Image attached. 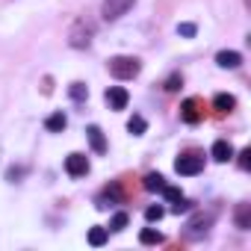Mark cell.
I'll return each mask as SVG.
<instances>
[{
  "instance_id": "1",
  "label": "cell",
  "mask_w": 251,
  "mask_h": 251,
  "mask_svg": "<svg viewBox=\"0 0 251 251\" xmlns=\"http://www.w3.org/2000/svg\"><path fill=\"white\" fill-rule=\"evenodd\" d=\"M106 68H109V74H112L115 80H133V77H139L142 62H139L136 56H112V59L106 62Z\"/></svg>"
},
{
  "instance_id": "7",
  "label": "cell",
  "mask_w": 251,
  "mask_h": 251,
  "mask_svg": "<svg viewBox=\"0 0 251 251\" xmlns=\"http://www.w3.org/2000/svg\"><path fill=\"white\" fill-rule=\"evenodd\" d=\"M127 100H130L127 89H121V86H109V89H106V103H109V109H124V106H127Z\"/></svg>"
},
{
  "instance_id": "20",
  "label": "cell",
  "mask_w": 251,
  "mask_h": 251,
  "mask_svg": "<svg viewBox=\"0 0 251 251\" xmlns=\"http://www.w3.org/2000/svg\"><path fill=\"white\" fill-rule=\"evenodd\" d=\"M127 222H130V216L124 213V210H118V213L109 219V230H124V227H127Z\"/></svg>"
},
{
  "instance_id": "10",
  "label": "cell",
  "mask_w": 251,
  "mask_h": 251,
  "mask_svg": "<svg viewBox=\"0 0 251 251\" xmlns=\"http://www.w3.org/2000/svg\"><path fill=\"white\" fill-rule=\"evenodd\" d=\"M216 65L227 68V71H236L242 65V53H236V50H219L216 53Z\"/></svg>"
},
{
  "instance_id": "8",
  "label": "cell",
  "mask_w": 251,
  "mask_h": 251,
  "mask_svg": "<svg viewBox=\"0 0 251 251\" xmlns=\"http://www.w3.org/2000/svg\"><path fill=\"white\" fill-rule=\"evenodd\" d=\"M180 118H183L186 124H198V121H201V103H198L195 98H186V100L180 103Z\"/></svg>"
},
{
  "instance_id": "11",
  "label": "cell",
  "mask_w": 251,
  "mask_h": 251,
  "mask_svg": "<svg viewBox=\"0 0 251 251\" xmlns=\"http://www.w3.org/2000/svg\"><path fill=\"white\" fill-rule=\"evenodd\" d=\"M210 154H213L216 163H227V160L233 157V145H230L227 139H219V142H213V151H210Z\"/></svg>"
},
{
  "instance_id": "23",
  "label": "cell",
  "mask_w": 251,
  "mask_h": 251,
  "mask_svg": "<svg viewBox=\"0 0 251 251\" xmlns=\"http://www.w3.org/2000/svg\"><path fill=\"white\" fill-rule=\"evenodd\" d=\"M163 216H166V210H163L160 204H154V207H148V210H145V219H148V222H160Z\"/></svg>"
},
{
  "instance_id": "5",
  "label": "cell",
  "mask_w": 251,
  "mask_h": 251,
  "mask_svg": "<svg viewBox=\"0 0 251 251\" xmlns=\"http://www.w3.org/2000/svg\"><path fill=\"white\" fill-rule=\"evenodd\" d=\"M213 222H216V213H213V210H210V213H198V216H192V222L186 225V236H189V239L204 236V233L213 227Z\"/></svg>"
},
{
  "instance_id": "16",
  "label": "cell",
  "mask_w": 251,
  "mask_h": 251,
  "mask_svg": "<svg viewBox=\"0 0 251 251\" xmlns=\"http://www.w3.org/2000/svg\"><path fill=\"white\" fill-rule=\"evenodd\" d=\"M142 186H145L148 192H163V186H166V177H163L160 172H151V175H145Z\"/></svg>"
},
{
  "instance_id": "19",
  "label": "cell",
  "mask_w": 251,
  "mask_h": 251,
  "mask_svg": "<svg viewBox=\"0 0 251 251\" xmlns=\"http://www.w3.org/2000/svg\"><path fill=\"white\" fill-rule=\"evenodd\" d=\"M106 242V227H100V225H95L92 230H89V245H95V248H100Z\"/></svg>"
},
{
  "instance_id": "12",
  "label": "cell",
  "mask_w": 251,
  "mask_h": 251,
  "mask_svg": "<svg viewBox=\"0 0 251 251\" xmlns=\"http://www.w3.org/2000/svg\"><path fill=\"white\" fill-rule=\"evenodd\" d=\"M112 201H121V186H118V183H109V186L103 189V195L98 198V204H95V207H98V210H106Z\"/></svg>"
},
{
  "instance_id": "15",
  "label": "cell",
  "mask_w": 251,
  "mask_h": 251,
  "mask_svg": "<svg viewBox=\"0 0 251 251\" xmlns=\"http://www.w3.org/2000/svg\"><path fill=\"white\" fill-rule=\"evenodd\" d=\"M213 106H216L219 112H230V109L236 106V98H233V95H227V92H219V95L213 98Z\"/></svg>"
},
{
  "instance_id": "17",
  "label": "cell",
  "mask_w": 251,
  "mask_h": 251,
  "mask_svg": "<svg viewBox=\"0 0 251 251\" xmlns=\"http://www.w3.org/2000/svg\"><path fill=\"white\" fill-rule=\"evenodd\" d=\"M163 239H166V236H163L160 230H154V227H145V230L139 233V242H142V245H163Z\"/></svg>"
},
{
  "instance_id": "6",
  "label": "cell",
  "mask_w": 251,
  "mask_h": 251,
  "mask_svg": "<svg viewBox=\"0 0 251 251\" xmlns=\"http://www.w3.org/2000/svg\"><path fill=\"white\" fill-rule=\"evenodd\" d=\"M65 172L71 177H86L89 175V157L86 154H68L65 157Z\"/></svg>"
},
{
  "instance_id": "27",
  "label": "cell",
  "mask_w": 251,
  "mask_h": 251,
  "mask_svg": "<svg viewBox=\"0 0 251 251\" xmlns=\"http://www.w3.org/2000/svg\"><path fill=\"white\" fill-rule=\"evenodd\" d=\"M251 166V151L245 148V151H239V169H248Z\"/></svg>"
},
{
  "instance_id": "18",
  "label": "cell",
  "mask_w": 251,
  "mask_h": 251,
  "mask_svg": "<svg viewBox=\"0 0 251 251\" xmlns=\"http://www.w3.org/2000/svg\"><path fill=\"white\" fill-rule=\"evenodd\" d=\"M127 130H130V133H133V136H142V133H145V130H148V121H145V118H142V115H133V118H130V121H127Z\"/></svg>"
},
{
  "instance_id": "2",
  "label": "cell",
  "mask_w": 251,
  "mask_h": 251,
  "mask_svg": "<svg viewBox=\"0 0 251 251\" xmlns=\"http://www.w3.org/2000/svg\"><path fill=\"white\" fill-rule=\"evenodd\" d=\"M92 36H95L92 24H86V21H74L71 33H68V45H71V48H77V50H83V48H89V45H92Z\"/></svg>"
},
{
  "instance_id": "14",
  "label": "cell",
  "mask_w": 251,
  "mask_h": 251,
  "mask_svg": "<svg viewBox=\"0 0 251 251\" xmlns=\"http://www.w3.org/2000/svg\"><path fill=\"white\" fill-rule=\"evenodd\" d=\"M65 124H68L65 112H53V115H48V118H45V127H48L50 133H62V130H65Z\"/></svg>"
},
{
  "instance_id": "3",
  "label": "cell",
  "mask_w": 251,
  "mask_h": 251,
  "mask_svg": "<svg viewBox=\"0 0 251 251\" xmlns=\"http://www.w3.org/2000/svg\"><path fill=\"white\" fill-rule=\"evenodd\" d=\"M133 3H136V0H103V3H100V15H103V21H118L121 15H127L133 9Z\"/></svg>"
},
{
  "instance_id": "26",
  "label": "cell",
  "mask_w": 251,
  "mask_h": 251,
  "mask_svg": "<svg viewBox=\"0 0 251 251\" xmlns=\"http://www.w3.org/2000/svg\"><path fill=\"white\" fill-rule=\"evenodd\" d=\"M177 33H180L183 39H192V36L198 33V27H195V24H180V27H177Z\"/></svg>"
},
{
  "instance_id": "4",
  "label": "cell",
  "mask_w": 251,
  "mask_h": 251,
  "mask_svg": "<svg viewBox=\"0 0 251 251\" xmlns=\"http://www.w3.org/2000/svg\"><path fill=\"white\" fill-rule=\"evenodd\" d=\"M201 169H204V157H201V154H183V157L175 160V172L183 175V177H192V175H198Z\"/></svg>"
},
{
  "instance_id": "22",
  "label": "cell",
  "mask_w": 251,
  "mask_h": 251,
  "mask_svg": "<svg viewBox=\"0 0 251 251\" xmlns=\"http://www.w3.org/2000/svg\"><path fill=\"white\" fill-rule=\"evenodd\" d=\"M163 198L175 204V201H180V198H183V192H180L177 186H169V183H166V186H163Z\"/></svg>"
},
{
  "instance_id": "9",
  "label": "cell",
  "mask_w": 251,
  "mask_h": 251,
  "mask_svg": "<svg viewBox=\"0 0 251 251\" xmlns=\"http://www.w3.org/2000/svg\"><path fill=\"white\" fill-rule=\"evenodd\" d=\"M86 136H89V145H92L95 154H106V136H103V130L98 127V124H89Z\"/></svg>"
},
{
  "instance_id": "21",
  "label": "cell",
  "mask_w": 251,
  "mask_h": 251,
  "mask_svg": "<svg viewBox=\"0 0 251 251\" xmlns=\"http://www.w3.org/2000/svg\"><path fill=\"white\" fill-rule=\"evenodd\" d=\"M68 95H71L74 100H86V98H89V86H86V83H71Z\"/></svg>"
},
{
  "instance_id": "13",
  "label": "cell",
  "mask_w": 251,
  "mask_h": 251,
  "mask_svg": "<svg viewBox=\"0 0 251 251\" xmlns=\"http://www.w3.org/2000/svg\"><path fill=\"white\" fill-rule=\"evenodd\" d=\"M233 222H236L239 230H248V227H251V204H236Z\"/></svg>"
},
{
  "instance_id": "24",
  "label": "cell",
  "mask_w": 251,
  "mask_h": 251,
  "mask_svg": "<svg viewBox=\"0 0 251 251\" xmlns=\"http://www.w3.org/2000/svg\"><path fill=\"white\" fill-rule=\"evenodd\" d=\"M180 86H183V77H180V74H172V77L166 80V92H177Z\"/></svg>"
},
{
  "instance_id": "25",
  "label": "cell",
  "mask_w": 251,
  "mask_h": 251,
  "mask_svg": "<svg viewBox=\"0 0 251 251\" xmlns=\"http://www.w3.org/2000/svg\"><path fill=\"white\" fill-rule=\"evenodd\" d=\"M189 210H192V204H189L186 198H180V201L172 204V213H177V216H180V213H189Z\"/></svg>"
}]
</instances>
